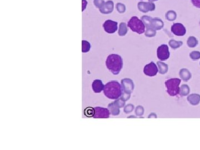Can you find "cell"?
<instances>
[{
	"label": "cell",
	"instance_id": "cell-22",
	"mask_svg": "<svg viewBox=\"0 0 200 150\" xmlns=\"http://www.w3.org/2000/svg\"><path fill=\"white\" fill-rule=\"evenodd\" d=\"M169 44L172 49L176 50L181 47L183 45V42L182 41H177L174 40H171L169 41Z\"/></svg>",
	"mask_w": 200,
	"mask_h": 150
},
{
	"label": "cell",
	"instance_id": "cell-8",
	"mask_svg": "<svg viewBox=\"0 0 200 150\" xmlns=\"http://www.w3.org/2000/svg\"><path fill=\"white\" fill-rule=\"evenodd\" d=\"M121 87L123 92L131 94L134 89V83L130 78H124L121 81Z\"/></svg>",
	"mask_w": 200,
	"mask_h": 150
},
{
	"label": "cell",
	"instance_id": "cell-36",
	"mask_svg": "<svg viewBox=\"0 0 200 150\" xmlns=\"http://www.w3.org/2000/svg\"></svg>",
	"mask_w": 200,
	"mask_h": 150
},
{
	"label": "cell",
	"instance_id": "cell-14",
	"mask_svg": "<svg viewBox=\"0 0 200 150\" xmlns=\"http://www.w3.org/2000/svg\"><path fill=\"white\" fill-rule=\"evenodd\" d=\"M92 90L95 93H100L104 91V85L101 80H95L92 84Z\"/></svg>",
	"mask_w": 200,
	"mask_h": 150
},
{
	"label": "cell",
	"instance_id": "cell-1",
	"mask_svg": "<svg viewBox=\"0 0 200 150\" xmlns=\"http://www.w3.org/2000/svg\"><path fill=\"white\" fill-rule=\"evenodd\" d=\"M104 93L110 99H118L122 94L121 85L115 81L109 82L104 86Z\"/></svg>",
	"mask_w": 200,
	"mask_h": 150
},
{
	"label": "cell",
	"instance_id": "cell-5",
	"mask_svg": "<svg viewBox=\"0 0 200 150\" xmlns=\"http://www.w3.org/2000/svg\"><path fill=\"white\" fill-rule=\"evenodd\" d=\"M157 55L160 60H167L170 55L168 46L166 45H162L159 46L157 50Z\"/></svg>",
	"mask_w": 200,
	"mask_h": 150
},
{
	"label": "cell",
	"instance_id": "cell-25",
	"mask_svg": "<svg viewBox=\"0 0 200 150\" xmlns=\"http://www.w3.org/2000/svg\"><path fill=\"white\" fill-rule=\"evenodd\" d=\"M91 45L87 41L83 40L82 41V51L83 53H86L90 50Z\"/></svg>",
	"mask_w": 200,
	"mask_h": 150
},
{
	"label": "cell",
	"instance_id": "cell-28",
	"mask_svg": "<svg viewBox=\"0 0 200 150\" xmlns=\"http://www.w3.org/2000/svg\"><path fill=\"white\" fill-rule=\"evenodd\" d=\"M116 9L119 13H123L126 11L125 5L121 3H117L116 5Z\"/></svg>",
	"mask_w": 200,
	"mask_h": 150
},
{
	"label": "cell",
	"instance_id": "cell-13",
	"mask_svg": "<svg viewBox=\"0 0 200 150\" xmlns=\"http://www.w3.org/2000/svg\"><path fill=\"white\" fill-rule=\"evenodd\" d=\"M164 26V23L162 19L159 18H152L151 19L150 27H152L156 30L162 29Z\"/></svg>",
	"mask_w": 200,
	"mask_h": 150
},
{
	"label": "cell",
	"instance_id": "cell-21",
	"mask_svg": "<svg viewBox=\"0 0 200 150\" xmlns=\"http://www.w3.org/2000/svg\"><path fill=\"white\" fill-rule=\"evenodd\" d=\"M176 17H177V14L176 12L173 10H170L166 13V18L168 21H174L176 19Z\"/></svg>",
	"mask_w": 200,
	"mask_h": 150
},
{
	"label": "cell",
	"instance_id": "cell-4",
	"mask_svg": "<svg viewBox=\"0 0 200 150\" xmlns=\"http://www.w3.org/2000/svg\"><path fill=\"white\" fill-rule=\"evenodd\" d=\"M128 27H130L132 31L142 34L145 32V26L141 19H140L136 16L131 17L128 22Z\"/></svg>",
	"mask_w": 200,
	"mask_h": 150
},
{
	"label": "cell",
	"instance_id": "cell-26",
	"mask_svg": "<svg viewBox=\"0 0 200 150\" xmlns=\"http://www.w3.org/2000/svg\"><path fill=\"white\" fill-rule=\"evenodd\" d=\"M84 114L87 117H94L95 114V109L92 107H87L84 110Z\"/></svg>",
	"mask_w": 200,
	"mask_h": 150
},
{
	"label": "cell",
	"instance_id": "cell-33",
	"mask_svg": "<svg viewBox=\"0 0 200 150\" xmlns=\"http://www.w3.org/2000/svg\"><path fill=\"white\" fill-rule=\"evenodd\" d=\"M191 1L194 6L196 8H200V0H191Z\"/></svg>",
	"mask_w": 200,
	"mask_h": 150
},
{
	"label": "cell",
	"instance_id": "cell-27",
	"mask_svg": "<svg viewBox=\"0 0 200 150\" xmlns=\"http://www.w3.org/2000/svg\"><path fill=\"white\" fill-rule=\"evenodd\" d=\"M190 58L193 60H197L200 58V52L199 51H192L190 54Z\"/></svg>",
	"mask_w": 200,
	"mask_h": 150
},
{
	"label": "cell",
	"instance_id": "cell-30",
	"mask_svg": "<svg viewBox=\"0 0 200 150\" xmlns=\"http://www.w3.org/2000/svg\"><path fill=\"white\" fill-rule=\"evenodd\" d=\"M135 113H136V115L137 116H142L143 115V113H144V109L142 106H138L136 109Z\"/></svg>",
	"mask_w": 200,
	"mask_h": 150
},
{
	"label": "cell",
	"instance_id": "cell-29",
	"mask_svg": "<svg viewBox=\"0 0 200 150\" xmlns=\"http://www.w3.org/2000/svg\"><path fill=\"white\" fill-rule=\"evenodd\" d=\"M104 0H94L95 6L98 8H101L105 3Z\"/></svg>",
	"mask_w": 200,
	"mask_h": 150
},
{
	"label": "cell",
	"instance_id": "cell-24",
	"mask_svg": "<svg viewBox=\"0 0 200 150\" xmlns=\"http://www.w3.org/2000/svg\"><path fill=\"white\" fill-rule=\"evenodd\" d=\"M156 30L153 29L152 27H147L146 31H145V36L148 37H152L156 36Z\"/></svg>",
	"mask_w": 200,
	"mask_h": 150
},
{
	"label": "cell",
	"instance_id": "cell-16",
	"mask_svg": "<svg viewBox=\"0 0 200 150\" xmlns=\"http://www.w3.org/2000/svg\"><path fill=\"white\" fill-rule=\"evenodd\" d=\"M187 100L190 104L193 106L197 105L200 102V95L197 94H193L188 96Z\"/></svg>",
	"mask_w": 200,
	"mask_h": 150
},
{
	"label": "cell",
	"instance_id": "cell-7",
	"mask_svg": "<svg viewBox=\"0 0 200 150\" xmlns=\"http://www.w3.org/2000/svg\"><path fill=\"white\" fill-rule=\"evenodd\" d=\"M117 22L108 19L104 22L103 27L107 33L113 34L117 30Z\"/></svg>",
	"mask_w": 200,
	"mask_h": 150
},
{
	"label": "cell",
	"instance_id": "cell-31",
	"mask_svg": "<svg viewBox=\"0 0 200 150\" xmlns=\"http://www.w3.org/2000/svg\"><path fill=\"white\" fill-rule=\"evenodd\" d=\"M134 109V106L132 104H127L126 106L125 107V108L124 109V112L126 113H130Z\"/></svg>",
	"mask_w": 200,
	"mask_h": 150
},
{
	"label": "cell",
	"instance_id": "cell-23",
	"mask_svg": "<svg viewBox=\"0 0 200 150\" xmlns=\"http://www.w3.org/2000/svg\"><path fill=\"white\" fill-rule=\"evenodd\" d=\"M190 93V87L187 85H183L180 88V94L181 96H185Z\"/></svg>",
	"mask_w": 200,
	"mask_h": 150
},
{
	"label": "cell",
	"instance_id": "cell-10",
	"mask_svg": "<svg viewBox=\"0 0 200 150\" xmlns=\"http://www.w3.org/2000/svg\"><path fill=\"white\" fill-rule=\"evenodd\" d=\"M172 32L178 36H183L186 34V29L185 27L180 23H176L171 27Z\"/></svg>",
	"mask_w": 200,
	"mask_h": 150
},
{
	"label": "cell",
	"instance_id": "cell-15",
	"mask_svg": "<svg viewBox=\"0 0 200 150\" xmlns=\"http://www.w3.org/2000/svg\"><path fill=\"white\" fill-rule=\"evenodd\" d=\"M121 108L120 106L118 104L117 102H113V103H111L109 104V109L110 110L111 114L113 116H117L120 114V110Z\"/></svg>",
	"mask_w": 200,
	"mask_h": 150
},
{
	"label": "cell",
	"instance_id": "cell-9",
	"mask_svg": "<svg viewBox=\"0 0 200 150\" xmlns=\"http://www.w3.org/2000/svg\"><path fill=\"white\" fill-rule=\"evenodd\" d=\"M158 71H158L157 67L156 65V64L153 62H151L145 66L143 69V72L145 75L150 77H153L156 76Z\"/></svg>",
	"mask_w": 200,
	"mask_h": 150
},
{
	"label": "cell",
	"instance_id": "cell-3",
	"mask_svg": "<svg viewBox=\"0 0 200 150\" xmlns=\"http://www.w3.org/2000/svg\"><path fill=\"white\" fill-rule=\"evenodd\" d=\"M181 80L177 78H171L167 80L165 85L167 88V92L171 96H175L180 94V84Z\"/></svg>",
	"mask_w": 200,
	"mask_h": 150
},
{
	"label": "cell",
	"instance_id": "cell-6",
	"mask_svg": "<svg viewBox=\"0 0 200 150\" xmlns=\"http://www.w3.org/2000/svg\"><path fill=\"white\" fill-rule=\"evenodd\" d=\"M110 117V111L106 108L96 107L95 108L94 117L95 119H107Z\"/></svg>",
	"mask_w": 200,
	"mask_h": 150
},
{
	"label": "cell",
	"instance_id": "cell-2",
	"mask_svg": "<svg viewBox=\"0 0 200 150\" xmlns=\"http://www.w3.org/2000/svg\"><path fill=\"white\" fill-rule=\"evenodd\" d=\"M106 65L113 75H118L123 67L122 58L117 54H111L106 59Z\"/></svg>",
	"mask_w": 200,
	"mask_h": 150
},
{
	"label": "cell",
	"instance_id": "cell-20",
	"mask_svg": "<svg viewBox=\"0 0 200 150\" xmlns=\"http://www.w3.org/2000/svg\"><path fill=\"white\" fill-rule=\"evenodd\" d=\"M187 45L189 47L194 48L198 45L197 39L195 37H189L188 40H187Z\"/></svg>",
	"mask_w": 200,
	"mask_h": 150
},
{
	"label": "cell",
	"instance_id": "cell-35",
	"mask_svg": "<svg viewBox=\"0 0 200 150\" xmlns=\"http://www.w3.org/2000/svg\"><path fill=\"white\" fill-rule=\"evenodd\" d=\"M149 2H151V3H154V1H157L158 0H149Z\"/></svg>",
	"mask_w": 200,
	"mask_h": 150
},
{
	"label": "cell",
	"instance_id": "cell-34",
	"mask_svg": "<svg viewBox=\"0 0 200 150\" xmlns=\"http://www.w3.org/2000/svg\"><path fill=\"white\" fill-rule=\"evenodd\" d=\"M82 11L83 12L86 8L87 6V2L86 0H82Z\"/></svg>",
	"mask_w": 200,
	"mask_h": 150
},
{
	"label": "cell",
	"instance_id": "cell-12",
	"mask_svg": "<svg viewBox=\"0 0 200 150\" xmlns=\"http://www.w3.org/2000/svg\"><path fill=\"white\" fill-rule=\"evenodd\" d=\"M114 8V3L111 0L107 1L104 3L103 6L100 8V11L103 14H109L113 11Z\"/></svg>",
	"mask_w": 200,
	"mask_h": 150
},
{
	"label": "cell",
	"instance_id": "cell-19",
	"mask_svg": "<svg viewBox=\"0 0 200 150\" xmlns=\"http://www.w3.org/2000/svg\"><path fill=\"white\" fill-rule=\"evenodd\" d=\"M127 27L125 22H121L120 24L119 29H118V35L120 36H125L127 32Z\"/></svg>",
	"mask_w": 200,
	"mask_h": 150
},
{
	"label": "cell",
	"instance_id": "cell-18",
	"mask_svg": "<svg viewBox=\"0 0 200 150\" xmlns=\"http://www.w3.org/2000/svg\"><path fill=\"white\" fill-rule=\"evenodd\" d=\"M157 65L158 67H159V73L165 74L168 71L169 67H168V65L166 63L162 62H160V61H158L157 62Z\"/></svg>",
	"mask_w": 200,
	"mask_h": 150
},
{
	"label": "cell",
	"instance_id": "cell-11",
	"mask_svg": "<svg viewBox=\"0 0 200 150\" xmlns=\"http://www.w3.org/2000/svg\"><path fill=\"white\" fill-rule=\"evenodd\" d=\"M138 9L141 12L147 13L149 11H153L155 10V5L153 3L151 2H140L138 3Z\"/></svg>",
	"mask_w": 200,
	"mask_h": 150
},
{
	"label": "cell",
	"instance_id": "cell-32",
	"mask_svg": "<svg viewBox=\"0 0 200 150\" xmlns=\"http://www.w3.org/2000/svg\"><path fill=\"white\" fill-rule=\"evenodd\" d=\"M130 94H127V93L123 92V93H122V94L121 99H123V101H127V100H128V99H130Z\"/></svg>",
	"mask_w": 200,
	"mask_h": 150
},
{
	"label": "cell",
	"instance_id": "cell-17",
	"mask_svg": "<svg viewBox=\"0 0 200 150\" xmlns=\"http://www.w3.org/2000/svg\"><path fill=\"white\" fill-rule=\"evenodd\" d=\"M180 76L184 81H187L191 78V74L187 69L182 68L180 71Z\"/></svg>",
	"mask_w": 200,
	"mask_h": 150
}]
</instances>
